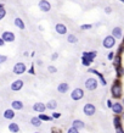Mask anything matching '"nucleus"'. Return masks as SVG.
I'll use <instances>...</instances> for the list:
<instances>
[{"label":"nucleus","instance_id":"18","mask_svg":"<svg viewBox=\"0 0 124 133\" xmlns=\"http://www.w3.org/2000/svg\"><path fill=\"white\" fill-rule=\"evenodd\" d=\"M11 106H12L14 110H22L23 109V103L21 100H14L11 103Z\"/></svg>","mask_w":124,"mask_h":133},{"label":"nucleus","instance_id":"44","mask_svg":"<svg viewBox=\"0 0 124 133\" xmlns=\"http://www.w3.org/2000/svg\"><path fill=\"white\" fill-rule=\"evenodd\" d=\"M38 65H39V66H41V65H43V62H41V60H38Z\"/></svg>","mask_w":124,"mask_h":133},{"label":"nucleus","instance_id":"16","mask_svg":"<svg viewBox=\"0 0 124 133\" xmlns=\"http://www.w3.org/2000/svg\"><path fill=\"white\" fill-rule=\"evenodd\" d=\"M4 117L6 120H12L15 117V111L14 109H6L4 111Z\"/></svg>","mask_w":124,"mask_h":133},{"label":"nucleus","instance_id":"11","mask_svg":"<svg viewBox=\"0 0 124 133\" xmlns=\"http://www.w3.org/2000/svg\"><path fill=\"white\" fill-rule=\"evenodd\" d=\"M46 110V105L44 103H35L33 105V111H37V112H44Z\"/></svg>","mask_w":124,"mask_h":133},{"label":"nucleus","instance_id":"7","mask_svg":"<svg viewBox=\"0 0 124 133\" xmlns=\"http://www.w3.org/2000/svg\"><path fill=\"white\" fill-rule=\"evenodd\" d=\"M111 93H112L113 98H119L122 95V87H120L119 82H116V83L113 84V87L111 89Z\"/></svg>","mask_w":124,"mask_h":133},{"label":"nucleus","instance_id":"2","mask_svg":"<svg viewBox=\"0 0 124 133\" xmlns=\"http://www.w3.org/2000/svg\"><path fill=\"white\" fill-rule=\"evenodd\" d=\"M1 38L5 43H14L16 37H15V33L11 32V31H4L1 33Z\"/></svg>","mask_w":124,"mask_h":133},{"label":"nucleus","instance_id":"1","mask_svg":"<svg viewBox=\"0 0 124 133\" xmlns=\"http://www.w3.org/2000/svg\"><path fill=\"white\" fill-rule=\"evenodd\" d=\"M26 71H27V66L23 62H16L12 67V72L15 75H23Z\"/></svg>","mask_w":124,"mask_h":133},{"label":"nucleus","instance_id":"33","mask_svg":"<svg viewBox=\"0 0 124 133\" xmlns=\"http://www.w3.org/2000/svg\"><path fill=\"white\" fill-rule=\"evenodd\" d=\"M67 133H79V129H77L74 127H71V128H68Z\"/></svg>","mask_w":124,"mask_h":133},{"label":"nucleus","instance_id":"48","mask_svg":"<svg viewBox=\"0 0 124 133\" xmlns=\"http://www.w3.org/2000/svg\"><path fill=\"white\" fill-rule=\"evenodd\" d=\"M34 133H39V132H34Z\"/></svg>","mask_w":124,"mask_h":133},{"label":"nucleus","instance_id":"10","mask_svg":"<svg viewBox=\"0 0 124 133\" xmlns=\"http://www.w3.org/2000/svg\"><path fill=\"white\" fill-rule=\"evenodd\" d=\"M55 31L60 35H65L66 33H67V27H66L63 23H57V25L55 26Z\"/></svg>","mask_w":124,"mask_h":133},{"label":"nucleus","instance_id":"15","mask_svg":"<svg viewBox=\"0 0 124 133\" xmlns=\"http://www.w3.org/2000/svg\"><path fill=\"white\" fill-rule=\"evenodd\" d=\"M112 110L114 114H122L123 112V105L122 104H119V103H116V104H112Z\"/></svg>","mask_w":124,"mask_h":133},{"label":"nucleus","instance_id":"31","mask_svg":"<svg viewBox=\"0 0 124 133\" xmlns=\"http://www.w3.org/2000/svg\"><path fill=\"white\" fill-rule=\"evenodd\" d=\"M113 125H114L116 128L120 126V119H119V117H114V120H113Z\"/></svg>","mask_w":124,"mask_h":133},{"label":"nucleus","instance_id":"22","mask_svg":"<svg viewBox=\"0 0 124 133\" xmlns=\"http://www.w3.org/2000/svg\"><path fill=\"white\" fill-rule=\"evenodd\" d=\"M46 107H48L49 110H55L56 107H57V101H56L55 99H51V100H49L48 104H46Z\"/></svg>","mask_w":124,"mask_h":133},{"label":"nucleus","instance_id":"28","mask_svg":"<svg viewBox=\"0 0 124 133\" xmlns=\"http://www.w3.org/2000/svg\"><path fill=\"white\" fill-rule=\"evenodd\" d=\"M48 71L50 72V73H56V72H57V67L50 65V66H48Z\"/></svg>","mask_w":124,"mask_h":133},{"label":"nucleus","instance_id":"40","mask_svg":"<svg viewBox=\"0 0 124 133\" xmlns=\"http://www.w3.org/2000/svg\"><path fill=\"white\" fill-rule=\"evenodd\" d=\"M116 131H117V133H124L123 128H122L120 126H119V127H117V128H116Z\"/></svg>","mask_w":124,"mask_h":133},{"label":"nucleus","instance_id":"13","mask_svg":"<svg viewBox=\"0 0 124 133\" xmlns=\"http://www.w3.org/2000/svg\"><path fill=\"white\" fill-rule=\"evenodd\" d=\"M14 25L18 28V29H21V31H23V29L26 28V23H24L23 20L20 18V17H16V18H15V20H14Z\"/></svg>","mask_w":124,"mask_h":133},{"label":"nucleus","instance_id":"9","mask_svg":"<svg viewBox=\"0 0 124 133\" xmlns=\"http://www.w3.org/2000/svg\"><path fill=\"white\" fill-rule=\"evenodd\" d=\"M11 91L12 92H18L21 91L22 88H23V81L22 79H16V81H14L12 83H11Z\"/></svg>","mask_w":124,"mask_h":133},{"label":"nucleus","instance_id":"36","mask_svg":"<svg viewBox=\"0 0 124 133\" xmlns=\"http://www.w3.org/2000/svg\"><path fill=\"white\" fill-rule=\"evenodd\" d=\"M60 116H61V114H60V112H54L51 117H52V119H58Z\"/></svg>","mask_w":124,"mask_h":133},{"label":"nucleus","instance_id":"47","mask_svg":"<svg viewBox=\"0 0 124 133\" xmlns=\"http://www.w3.org/2000/svg\"><path fill=\"white\" fill-rule=\"evenodd\" d=\"M123 105H124V100H123Z\"/></svg>","mask_w":124,"mask_h":133},{"label":"nucleus","instance_id":"14","mask_svg":"<svg viewBox=\"0 0 124 133\" xmlns=\"http://www.w3.org/2000/svg\"><path fill=\"white\" fill-rule=\"evenodd\" d=\"M69 89V84L66 83V82H62V83H60L58 85H57V91L60 92L61 94H65V93H67Z\"/></svg>","mask_w":124,"mask_h":133},{"label":"nucleus","instance_id":"12","mask_svg":"<svg viewBox=\"0 0 124 133\" xmlns=\"http://www.w3.org/2000/svg\"><path fill=\"white\" fill-rule=\"evenodd\" d=\"M112 37H114L116 39H120L123 37V31L120 27H114L112 29Z\"/></svg>","mask_w":124,"mask_h":133},{"label":"nucleus","instance_id":"32","mask_svg":"<svg viewBox=\"0 0 124 133\" xmlns=\"http://www.w3.org/2000/svg\"><path fill=\"white\" fill-rule=\"evenodd\" d=\"M116 69H117V75H118V76H123V75H124L123 67H122V66H118V67H116Z\"/></svg>","mask_w":124,"mask_h":133},{"label":"nucleus","instance_id":"34","mask_svg":"<svg viewBox=\"0 0 124 133\" xmlns=\"http://www.w3.org/2000/svg\"><path fill=\"white\" fill-rule=\"evenodd\" d=\"M7 61V56L6 55H0V63H4Z\"/></svg>","mask_w":124,"mask_h":133},{"label":"nucleus","instance_id":"38","mask_svg":"<svg viewBox=\"0 0 124 133\" xmlns=\"http://www.w3.org/2000/svg\"><path fill=\"white\" fill-rule=\"evenodd\" d=\"M57 57H58V54H57V53H54V54H52V56H51V60H52V61H55Z\"/></svg>","mask_w":124,"mask_h":133},{"label":"nucleus","instance_id":"29","mask_svg":"<svg viewBox=\"0 0 124 133\" xmlns=\"http://www.w3.org/2000/svg\"><path fill=\"white\" fill-rule=\"evenodd\" d=\"M91 28H92V25H89V23L80 26V29H82V31H88V29H91Z\"/></svg>","mask_w":124,"mask_h":133},{"label":"nucleus","instance_id":"17","mask_svg":"<svg viewBox=\"0 0 124 133\" xmlns=\"http://www.w3.org/2000/svg\"><path fill=\"white\" fill-rule=\"evenodd\" d=\"M72 127H74L77 129H83L84 127H85V123L80 121V120H74L73 122H72Z\"/></svg>","mask_w":124,"mask_h":133},{"label":"nucleus","instance_id":"49","mask_svg":"<svg viewBox=\"0 0 124 133\" xmlns=\"http://www.w3.org/2000/svg\"><path fill=\"white\" fill-rule=\"evenodd\" d=\"M123 43H124V39H123Z\"/></svg>","mask_w":124,"mask_h":133},{"label":"nucleus","instance_id":"4","mask_svg":"<svg viewBox=\"0 0 124 133\" xmlns=\"http://www.w3.org/2000/svg\"><path fill=\"white\" fill-rule=\"evenodd\" d=\"M38 7L41 12H49L51 10V3L49 0H40L38 3Z\"/></svg>","mask_w":124,"mask_h":133},{"label":"nucleus","instance_id":"24","mask_svg":"<svg viewBox=\"0 0 124 133\" xmlns=\"http://www.w3.org/2000/svg\"><path fill=\"white\" fill-rule=\"evenodd\" d=\"M67 42L71 43V44H76L78 42V38H77V35L74 34H68L67 35Z\"/></svg>","mask_w":124,"mask_h":133},{"label":"nucleus","instance_id":"35","mask_svg":"<svg viewBox=\"0 0 124 133\" xmlns=\"http://www.w3.org/2000/svg\"><path fill=\"white\" fill-rule=\"evenodd\" d=\"M28 72L30 73V75H35V71H34V66L32 65L30 67H29V70H28Z\"/></svg>","mask_w":124,"mask_h":133},{"label":"nucleus","instance_id":"46","mask_svg":"<svg viewBox=\"0 0 124 133\" xmlns=\"http://www.w3.org/2000/svg\"><path fill=\"white\" fill-rule=\"evenodd\" d=\"M120 1H123V3H124V0H120Z\"/></svg>","mask_w":124,"mask_h":133},{"label":"nucleus","instance_id":"25","mask_svg":"<svg viewBox=\"0 0 124 133\" xmlns=\"http://www.w3.org/2000/svg\"><path fill=\"white\" fill-rule=\"evenodd\" d=\"M91 62H92V60H90V59H88V57H84V56H82V65H83V66L89 67Z\"/></svg>","mask_w":124,"mask_h":133},{"label":"nucleus","instance_id":"43","mask_svg":"<svg viewBox=\"0 0 124 133\" xmlns=\"http://www.w3.org/2000/svg\"><path fill=\"white\" fill-rule=\"evenodd\" d=\"M107 106H108V107H111V106H112V103H111V100H108V101H107Z\"/></svg>","mask_w":124,"mask_h":133},{"label":"nucleus","instance_id":"27","mask_svg":"<svg viewBox=\"0 0 124 133\" xmlns=\"http://www.w3.org/2000/svg\"><path fill=\"white\" fill-rule=\"evenodd\" d=\"M113 65H114V67L120 66V56H119V54H118L117 56H114V57H113Z\"/></svg>","mask_w":124,"mask_h":133},{"label":"nucleus","instance_id":"23","mask_svg":"<svg viewBox=\"0 0 124 133\" xmlns=\"http://www.w3.org/2000/svg\"><path fill=\"white\" fill-rule=\"evenodd\" d=\"M30 123L34 127H40L41 126V120L39 117H32L30 119Z\"/></svg>","mask_w":124,"mask_h":133},{"label":"nucleus","instance_id":"45","mask_svg":"<svg viewBox=\"0 0 124 133\" xmlns=\"http://www.w3.org/2000/svg\"><path fill=\"white\" fill-rule=\"evenodd\" d=\"M1 7H4V4H3V3H0V9H1Z\"/></svg>","mask_w":124,"mask_h":133},{"label":"nucleus","instance_id":"3","mask_svg":"<svg viewBox=\"0 0 124 133\" xmlns=\"http://www.w3.org/2000/svg\"><path fill=\"white\" fill-rule=\"evenodd\" d=\"M102 45H103V48H106V49H111V48H113V47L116 45V38L112 37V35H107V37L103 39Z\"/></svg>","mask_w":124,"mask_h":133},{"label":"nucleus","instance_id":"8","mask_svg":"<svg viewBox=\"0 0 124 133\" xmlns=\"http://www.w3.org/2000/svg\"><path fill=\"white\" fill-rule=\"evenodd\" d=\"M83 111H84V114L86 116H92L96 112V107H95V105H92V104H85Z\"/></svg>","mask_w":124,"mask_h":133},{"label":"nucleus","instance_id":"37","mask_svg":"<svg viewBox=\"0 0 124 133\" xmlns=\"http://www.w3.org/2000/svg\"><path fill=\"white\" fill-rule=\"evenodd\" d=\"M107 57H108V60H111V61H112V60H113V57H114V53H113V51H111L110 54L107 55Z\"/></svg>","mask_w":124,"mask_h":133},{"label":"nucleus","instance_id":"39","mask_svg":"<svg viewBox=\"0 0 124 133\" xmlns=\"http://www.w3.org/2000/svg\"><path fill=\"white\" fill-rule=\"evenodd\" d=\"M105 12H106V14H111V12H112V7L107 6L106 9H105Z\"/></svg>","mask_w":124,"mask_h":133},{"label":"nucleus","instance_id":"42","mask_svg":"<svg viewBox=\"0 0 124 133\" xmlns=\"http://www.w3.org/2000/svg\"><path fill=\"white\" fill-rule=\"evenodd\" d=\"M4 45H5V42H4V40H3V38L0 37V48H1V47H4Z\"/></svg>","mask_w":124,"mask_h":133},{"label":"nucleus","instance_id":"20","mask_svg":"<svg viewBox=\"0 0 124 133\" xmlns=\"http://www.w3.org/2000/svg\"><path fill=\"white\" fill-rule=\"evenodd\" d=\"M88 72H91V73L96 75L97 77L100 78V81H101V84H102V85H106V81H105V78H103V76L101 75V73H100V72H97V71H96V70H94V69H90V70L88 71Z\"/></svg>","mask_w":124,"mask_h":133},{"label":"nucleus","instance_id":"30","mask_svg":"<svg viewBox=\"0 0 124 133\" xmlns=\"http://www.w3.org/2000/svg\"><path fill=\"white\" fill-rule=\"evenodd\" d=\"M5 16H6V10H5L4 7H1V9H0V21H1Z\"/></svg>","mask_w":124,"mask_h":133},{"label":"nucleus","instance_id":"6","mask_svg":"<svg viewBox=\"0 0 124 133\" xmlns=\"http://www.w3.org/2000/svg\"><path fill=\"white\" fill-rule=\"evenodd\" d=\"M84 97V91H83L82 88H76L74 91H72L71 93V98L72 100H80V99Z\"/></svg>","mask_w":124,"mask_h":133},{"label":"nucleus","instance_id":"21","mask_svg":"<svg viewBox=\"0 0 124 133\" xmlns=\"http://www.w3.org/2000/svg\"><path fill=\"white\" fill-rule=\"evenodd\" d=\"M9 131H10L11 133H18L20 132V126H18L17 123L12 122V123L9 125Z\"/></svg>","mask_w":124,"mask_h":133},{"label":"nucleus","instance_id":"5","mask_svg":"<svg viewBox=\"0 0 124 133\" xmlns=\"http://www.w3.org/2000/svg\"><path fill=\"white\" fill-rule=\"evenodd\" d=\"M85 88L88 91H95L97 88V79L94 77H90L85 81Z\"/></svg>","mask_w":124,"mask_h":133},{"label":"nucleus","instance_id":"41","mask_svg":"<svg viewBox=\"0 0 124 133\" xmlns=\"http://www.w3.org/2000/svg\"><path fill=\"white\" fill-rule=\"evenodd\" d=\"M123 50H124V45L119 47V48H118V54H122V53H123Z\"/></svg>","mask_w":124,"mask_h":133},{"label":"nucleus","instance_id":"26","mask_svg":"<svg viewBox=\"0 0 124 133\" xmlns=\"http://www.w3.org/2000/svg\"><path fill=\"white\" fill-rule=\"evenodd\" d=\"M38 117H39L41 121H52V117H51V116H48V115H45L44 112H41Z\"/></svg>","mask_w":124,"mask_h":133},{"label":"nucleus","instance_id":"19","mask_svg":"<svg viewBox=\"0 0 124 133\" xmlns=\"http://www.w3.org/2000/svg\"><path fill=\"white\" fill-rule=\"evenodd\" d=\"M96 55H97L96 51H84L82 56H84V57H88V59H90V60H92V61H94V59L96 57Z\"/></svg>","mask_w":124,"mask_h":133}]
</instances>
